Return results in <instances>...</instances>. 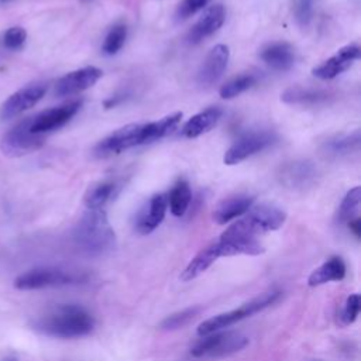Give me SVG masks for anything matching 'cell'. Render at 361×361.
Instances as JSON below:
<instances>
[{"mask_svg": "<svg viewBox=\"0 0 361 361\" xmlns=\"http://www.w3.org/2000/svg\"><path fill=\"white\" fill-rule=\"evenodd\" d=\"M221 257V251L219 248L217 241L209 244L203 250H200L185 267V269L180 272L179 278L182 282H189L199 275H202L204 271H207L219 258Z\"/></svg>", "mask_w": 361, "mask_h": 361, "instance_id": "obj_19", "label": "cell"}, {"mask_svg": "<svg viewBox=\"0 0 361 361\" xmlns=\"http://www.w3.org/2000/svg\"><path fill=\"white\" fill-rule=\"evenodd\" d=\"M248 343V337L240 331L220 330L200 337L190 348V354L196 358H221L241 351Z\"/></svg>", "mask_w": 361, "mask_h": 361, "instance_id": "obj_4", "label": "cell"}, {"mask_svg": "<svg viewBox=\"0 0 361 361\" xmlns=\"http://www.w3.org/2000/svg\"><path fill=\"white\" fill-rule=\"evenodd\" d=\"M217 244L221 251V257H231L238 254L259 255L265 251L258 237L244 231L235 221L221 233Z\"/></svg>", "mask_w": 361, "mask_h": 361, "instance_id": "obj_8", "label": "cell"}, {"mask_svg": "<svg viewBox=\"0 0 361 361\" xmlns=\"http://www.w3.org/2000/svg\"><path fill=\"white\" fill-rule=\"evenodd\" d=\"M360 203H361V188L360 186H354L353 189H350L340 207H338V213H337V219L340 223H348L350 220H353L354 217H358V209H360Z\"/></svg>", "mask_w": 361, "mask_h": 361, "instance_id": "obj_26", "label": "cell"}, {"mask_svg": "<svg viewBox=\"0 0 361 361\" xmlns=\"http://www.w3.org/2000/svg\"><path fill=\"white\" fill-rule=\"evenodd\" d=\"M47 85L45 83H31L11 93L0 107V117L3 120L13 118L31 107H34L45 94Z\"/></svg>", "mask_w": 361, "mask_h": 361, "instance_id": "obj_11", "label": "cell"}, {"mask_svg": "<svg viewBox=\"0 0 361 361\" xmlns=\"http://www.w3.org/2000/svg\"><path fill=\"white\" fill-rule=\"evenodd\" d=\"M254 203V197L250 195L228 196L217 203L213 210V220L217 224H226L234 219L244 216Z\"/></svg>", "mask_w": 361, "mask_h": 361, "instance_id": "obj_18", "label": "cell"}, {"mask_svg": "<svg viewBox=\"0 0 361 361\" xmlns=\"http://www.w3.org/2000/svg\"><path fill=\"white\" fill-rule=\"evenodd\" d=\"M80 276L71 271L58 267H38L28 269L14 279V288L20 290H34L44 288L65 286L72 283H79Z\"/></svg>", "mask_w": 361, "mask_h": 361, "instance_id": "obj_5", "label": "cell"}, {"mask_svg": "<svg viewBox=\"0 0 361 361\" xmlns=\"http://www.w3.org/2000/svg\"><path fill=\"white\" fill-rule=\"evenodd\" d=\"M180 118H182V113L176 111V113H172L169 116L162 117L158 121L142 124V128H141V144L152 142L155 140H159V138L165 137L166 134H169L178 126Z\"/></svg>", "mask_w": 361, "mask_h": 361, "instance_id": "obj_23", "label": "cell"}, {"mask_svg": "<svg viewBox=\"0 0 361 361\" xmlns=\"http://www.w3.org/2000/svg\"><path fill=\"white\" fill-rule=\"evenodd\" d=\"M275 141V134L269 131H252L240 137L224 154L226 165H235L248 157L265 149Z\"/></svg>", "mask_w": 361, "mask_h": 361, "instance_id": "obj_9", "label": "cell"}, {"mask_svg": "<svg viewBox=\"0 0 361 361\" xmlns=\"http://www.w3.org/2000/svg\"><path fill=\"white\" fill-rule=\"evenodd\" d=\"M166 197H168V206H169L171 213L176 217L183 216L186 213L190 199H192V192H190L189 183L186 180H179L172 188V190L169 192V196H166Z\"/></svg>", "mask_w": 361, "mask_h": 361, "instance_id": "obj_25", "label": "cell"}, {"mask_svg": "<svg viewBox=\"0 0 361 361\" xmlns=\"http://www.w3.org/2000/svg\"><path fill=\"white\" fill-rule=\"evenodd\" d=\"M360 309H361V300H360V295L358 293H353L345 299L344 307L341 310L340 319L343 320L344 324H350L354 323L360 314Z\"/></svg>", "mask_w": 361, "mask_h": 361, "instance_id": "obj_32", "label": "cell"}, {"mask_svg": "<svg viewBox=\"0 0 361 361\" xmlns=\"http://www.w3.org/2000/svg\"><path fill=\"white\" fill-rule=\"evenodd\" d=\"M168 209V197L164 193L154 195L145 207H142L135 220V228L140 234H149L164 220Z\"/></svg>", "mask_w": 361, "mask_h": 361, "instance_id": "obj_16", "label": "cell"}, {"mask_svg": "<svg viewBox=\"0 0 361 361\" xmlns=\"http://www.w3.org/2000/svg\"><path fill=\"white\" fill-rule=\"evenodd\" d=\"M313 175V169L310 165H307L306 162L302 164H293L290 165L285 172L283 176L288 179L289 185H303L306 183V180Z\"/></svg>", "mask_w": 361, "mask_h": 361, "instance_id": "obj_31", "label": "cell"}, {"mask_svg": "<svg viewBox=\"0 0 361 361\" xmlns=\"http://www.w3.org/2000/svg\"><path fill=\"white\" fill-rule=\"evenodd\" d=\"M102 69L96 66H85L72 71L58 79V82L55 83V94L63 97L83 92L92 87L102 78Z\"/></svg>", "mask_w": 361, "mask_h": 361, "instance_id": "obj_13", "label": "cell"}, {"mask_svg": "<svg viewBox=\"0 0 361 361\" xmlns=\"http://www.w3.org/2000/svg\"><path fill=\"white\" fill-rule=\"evenodd\" d=\"M210 0H182L176 8V18L186 20L199 10H202Z\"/></svg>", "mask_w": 361, "mask_h": 361, "instance_id": "obj_34", "label": "cell"}, {"mask_svg": "<svg viewBox=\"0 0 361 361\" xmlns=\"http://www.w3.org/2000/svg\"><path fill=\"white\" fill-rule=\"evenodd\" d=\"M312 0H299L296 6V16L302 24H306L312 16Z\"/></svg>", "mask_w": 361, "mask_h": 361, "instance_id": "obj_35", "label": "cell"}, {"mask_svg": "<svg viewBox=\"0 0 361 361\" xmlns=\"http://www.w3.org/2000/svg\"><path fill=\"white\" fill-rule=\"evenodd\" d=\"M202 307L200 306H192V307H186L180 312H176V313H172L171 316H166L159 327L162 330H176V329H182L185 327L186 324H189L199 313H200Z\"/></svg>", "mask_w": 361, "mask_h": 361, "instance_id": "obj_28", "label": "cell"}, {"mask_svg": "<svg viewBox=\"0 0 361 361\" xmlns=\"http://www.w3.org/2000/svg\"><path fill=\"white\" fill-rule=\"evenodd\" d=\"M1 1H6V0H1Z\"/></svg>", "mask_w": 361, "mask_h": 361, "instance_id": "obj_38", "label": "cell"}, {"mask_svg": "<svg viewBox=\"0 0 361 361\" xmlns=\"http://www.w3.org/2000/svg\"><path fill=\"white\" fill-rule=\"evenodd\" d=\"M96 320L79 305H61L34 322V327L45 336L56 338H79L90 334Z\"/></svg>", "mask_w": 361, "mask_h": 361, "instance_id": "obj_1", "label": "cell"}, {"mask_svg": "<svg viewBox=\"0 0 361 361\" xmlns=\"http://www.w3.org/2000/svg\"><path fill=\"white\" fill-rule=\"evenodd\" d=\"M27 39V32L23 27H10L6 32H4V37H3V42H4V47L8 48V49H18L24 45Z\"/></svg>", "mask_w": 361, "mask_h": 361, "instance_id": "obj_33", "label": "cell"}, {"mask_svg": "<svg viewBox=\"0 0 361 361\" xmlns=\"http://www.w3.org/2000/svg\"><path fill=\"white\" fill-rule=\"evenodd\" d=\"M3 361H17V358H16V357H7V358H4Z\"/></svg>", "mask_w": 361, "mask_h": 361, "instance_id": "obj_37", "label": "cell"}, {"mask_svg": "<svg viewBox=\"0 0 361 361\" xmlns=\"http://www.w3.org/2000/svg\"><path fill=\"white\" fill-rule=\"evenodd\" d=\"M228 58H230V51L227 45L224 44L214 45L206 55L203 63L200 65V69L197 72V82L204 86L216 83L224 73Z\"/></svg>", "mask_w": 361, "mask_h": 361, "instance_id": "obj_15", "label": "cell"}, {"mask_svg": "<svg viewBox=\"0 0 361 361\" xmlns=\"http://www.w3.org/2000/svg\"><path fill=\"white\" fill-rule=\"evenodd\" d=\"M141 128L142 124H127L116 130L96 145L94 154L104 158L120 154L135 145H141Z\"/></svg>", "mask_w": 361, "mask_h": 361, "instance_id": "obj_12", "label": "cell"}, {"mask_svg": "<svg viewBox=\"0 0 361 361\" xmlns=\"http://www.w3.org/2000/svg\"><path fill=\"white\" fill-rule=\"evenodd\" d=\"M255 83V76L251 75V73H243V75H238L235 78H233L231 80L226 82L219 93L223 99H233L238 94H241L243 92H245L247 89H250L252 85Z\"/></svg>", "mask_w": 361, "mask_h": 361, "instance_id": "obj_27", "label": "cell"}, {"mask_svg": "<svg viewBox=\"0 0 361 361\" xmlns=\"http://www.w3.org/2000/svg\"><path fill=\"white\" fill-rule=\"evenodd\" d=\"M345 264L340 257H331L320 267H317L307 276V285L314 288L329 282H340L345 276Z\"/></svg>", "mask_w": 361, "mask_h": 361, "instance_id": "obj_20", "label": "cell"}, {"mask_svg": "<svg viewBox=\"0 0 361 361\" xmlns=\"http://www.w3.org/2000/svg\"><path fill=\"white\" fill-rule=\"evenodd\" d=\"M73 238L80 251L93 257L104 255L116 245V233L103 209H87L75 228Z\"/></svg>", "mask_w": 361, "mask_h": 361, "instance_id": "obj_2", "label": "cell"}, {"mask_svg": "<svg viewBox=\"0 0 361 361\" xmlns=\"http://www.w3.org/2000/svg\"><path fill=\"white\" fill-rule=\"evenodd\" d=\"M127 38V27L123 23H117L114 24L110 31L107 32L104 42H103V52L107 55H114L117 54L121 47L124 45Z\"/></svg>", "mask_w": 361, "mask_h": 361, "instance_id": "obj_29", "label": "cell"}, {"mask_svg": "<svg viewBox=\"0 0 361 361\" xmlns=\"http://www.w3.org/2000/svg\"><path fill=\"white\" fill-rule=\"evenodd\" d=\"M361 49L358 44H348L345 47H341L333 56L326 59L323 63L316 66L312 73L323 80L333 79L347 71L358 58H360Z\"/></svg>", "mask_w": 361, "mask_h": 361, "instance_id": "obj_14", "label": "cell"}, {"mask_svg": "<svg viewBox=\"0 0 361 361\" xmlns=\"http://www.w3.org/2000/svg\"><path fill=\"white\" fill-rule=\"evenodd\" d=\"M347 224H348L350 230L354 233V235H355L357 238H360V235H361V220H360V217H354V219L350 220Z\"/></svg>", "mask_w": 361, "mask_h": 361, "instance_id": "obj_36", "label": "cell"}, {"mask_svg": "<svg viewBox=\"0 0 361 361\" xmlns=\"http://www.w3.org/2000/svg\"><path fill=\"white\" fill-rule=\"evenodd\" d=\"M82 102L80 100H73L68 102L65 104L47 109L37 116L31 117L30 123V130L34 134H45L49 131H54L62 126H65L80 109Z\"/></svg>", "mask_w": 361, "mask_h": 361, "instance_id": "obj_10", "label": "cell"}, {"mask_svg": "<svg viewBox=\"0 0 361 361\" xmlns=\"http://www.w3.org/2000/svg\"><path fill=\"white\" fill-rule=\"evenodd\" d=\"M114 192V183L110 180H100L90 185L83 196L85 206L90 210L102 209L104 203L111 197Z\"/></svg>", "mask_w": 361, "mask_h": 361, "instance_id": "obj_24", "label": "cell"}, {"mask_svg": "<svg viewBox=\"0 0 361 361\" xmlns=\"http://www.w3.org/2000/svg\"><path fill=\"white\" fill-rule=\"evenodd\" d=\"M226 20V10L221 4H214L189 30L186 39L190 44H199L202 39L214 34Z\"/></svg>", "mask_w": 361, "mask_h": 361, "instance_id": "obj_17", "label": "cell"}, {"mask_svg": "<svg viewBox=\"0 0 361 361\" xmlns=\"http://www.w3.org/2000/svg\"><path fill=\"white\" fill-rule=\"evenodd\" d=\"M285 220H286V213L279 207L269 206V204H259L255 207H250V210L235 223L248 234L258 237L264 233L281 228Z\"/></svg>", "mask_w": 361, "mask_h": 361, "instance_id": "obj_6", "label": "cell"}, {"mask_svg": "<svg viewBox=\"0 0 361 361\" xmlns=\"http://www.w3.org/2000/svg\"><path fill=\"white\" fill-rule=\"evenodd\" d=\"M261 59L276 71H288L295 62L293 48L288 42H272L262 48Z\"/></svg>", "mask_w": 361, "mask_h": 361, "instance_id": "obj_21", "label": "cell"}, {"mask_svg": "<svg viewBox=\"0 0 361 361\" xmlns=\"http://www.w3.org/2000/svg\"><path fill=\"white\" fill-rule=\"evenodd\" d=\"M31 117L21 120L10 128L0 140V148L7 157H21L37 151L44 144V135L34 134L30 130Z\"/></svg>", "mask_w": 361, "mask_h": 361, "instance_id": "obj_7", "label": "cell"}, {"mask_svg": "<svg viewBox=\"0 0 361 361\" xmlns=\"http://www.w3.org/2000/svg\"><path fill=\"white\" fill-rule=\"evenodd\" d=\"M223 111L219 107H209L195 116H192L183 126L182 134L186 138H196L204 133H207L210 128H213L217 121L220 120Z\"/></svg>", "mask_w": 361, "mask_h": 361, "instance_id": "obj_22", "label": "cell"}, {"mask_svg": "<svg viewBox=\"0 0 361 361\" xmlns=\"http://www.w3.org/2000/svg\"><path fill=\"white\" fill-rule=\"evenodd\" d=\"M327 94L319 90H310V89H302V87H290L285 90L281 96V99L285 103H316L319 100H323Z\"/></svg>", "mask_w": 361, "mask_h": 361, "instance_id": "obj_30", "label": "cell"}, {"mask_svg": "<svg viewBox=\"0 0 361 361\" xmlns=\"http://www.w3.org/2000/svg\"><path fill=\"white\" fill-rule=\"evenodd\" d=\"M281 295H282L281 290H276V289L265 290V292L259 293L258 296L252 298L251 300H248L247 303L241 305L237 309L216 314V316L204 320L203 323L199 324L196 333H197L199 337H203V336L224 330V329H227V327H230V326H233V324H235V323H238V322H241L247 317H251L255 313L272 306L274 303H276L279 300Z\"/></svg>", "mask_w": 361, "mask_h": 361, "instance_id": "obj_3", "label": "cell"}]
</instances>
